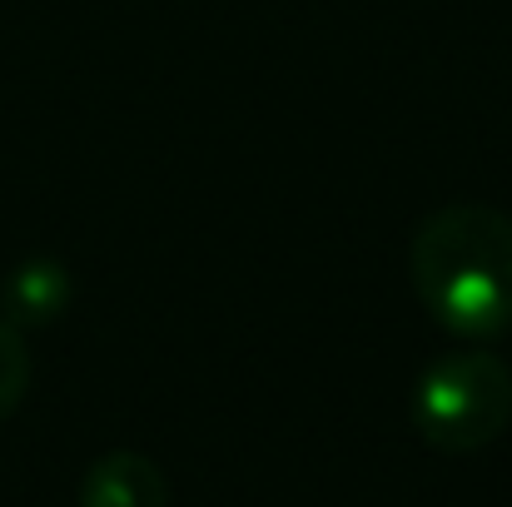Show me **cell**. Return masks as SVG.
I'll list each match as a JSON object with an SVG mask.
<instances>
[{
    "instance_id": "obj_5",
    "label": "cell",
    "mask_w": 512,
    "mask_h": 507,
    "mask_svg": "<svg viewBox=\"0 0 512 507\" xmlns=\"http://www.w3.org/2000/svg\"><path fill=\"white\" fill-rule=\"evenodd\" d=\"M25 393H30V348L10 319H0V423L20 408Z\"/></svg>"
},
{
    "instance_id": "obj_3",
    "label": "cell",
    "mask_w": 512,
    "mask_h": 507,
    "mask_svg": "<svg viewBox=\"0 0 512 507\" xmlns=\"http://www.w3.org/2000/svg\"><path fill=\"white\" fill-rule=\"evenodd\" d=\"M80 507H170V483L155 458L115 448L85 468Z\"/></svg>"
},
{
    "instance_id": "obj_4",
    "label": "cell",
    "mask_w": 512,
    "mask_h": 507,
    "mask_svg": "<svg viewBox=\"0 0 512 507\" xmlns=\"http://www.w3.org/2000/svg\"><path fill=\"white\" fill-rule=\"evenodd\" d=\"M70 294H75V284H70L65 264H55V259H25L5 279L0 304H5V319L15 329H35V324H55L65 314Z\"/></svg>"
},
{
    "instance_id": "obj_2",
    "label": "cell",
    "mask_w": 512,
    "mask_h": 507,
    "mask_svg": "<svg viewBox=\"0 0 512 507\" xmlns=\"http://www.w3.org/2000/svg\"><path fill=\"white\" fill-rule=\"evenodd\" d=\"M512 418V368L488 348L433 358L413 388V428L438 453H478L503 438Z\"/></svg>"
},
{
    "instance_id": "obj_1",
    "label": "cell",
    "mask_w": 512,
    "mask_h": 507,
    "mask_svg": "<svg viewBox=\"0 0 512 507\" xmlns=\"http://www.w3.org/2000/svg\"><path fill=\"white\" fill-rule=\"evenodd\" d=\"M418 304L458 338L512 329V214L493 204H448L428 214L408 249Z\"/></svg>"
}]
</instances>
